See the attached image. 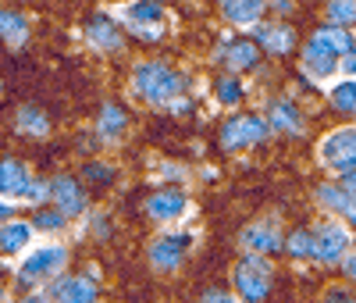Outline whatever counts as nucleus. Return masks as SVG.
Listing matches in <instances>:
<instances>
[{
  "label": "nucleus",
  "instance_id": "nucleus-1",
  "mask_svg": "<svg viewBox=\"0 0 356 303\" xmlns=\"http://www.w3.org/2000/svg\"><path fill=\"white\" fill-rule=\"evenodd\" d=\"M132 89L150 107H171L178 93H182V75L171 65H164V61H143L132 72Z\"/></svg>",
  "mask_w": 356,
  "mask_h": 303
},
{
  "label": "nucleus",
  "instance_id": "nucleus-2",
  "mask_svg": "<svg viewBox=\"0 0 356 303\" xmlns=\"http://www.w3.org/2000/svg\"><path fill=\"white\" fill-rule=\"evenodd\" d=\"M232 289L243 303H264L275 289V267L264 254H243L232 267Z\"/></svg>",
  "mask_w": 356,
  "mask_h": 303
},
{
  "label": "nucleus",
  "instance_id": "nucleus-3",
  "mask_svg": "<svg viewBox=\"0 0 356 303\" xmlns=\"http://www.w3.org/2000/svg\"><path fill=\"white\" fill-rule=\"evenodd\" d=\"M353 232H349V222L342 218H328L314 228V261L321 264H342L349 254H353Z\"/></svg>",
  "mask_w": 356,
  "mask_h": 303
},
{
  "label": "nucleus",
  "instance_id": "nucleus-4",
  "mask_svg": "<svg viewBox=\"0 0 356 303\" xmlns=\"http://www.w3.org/2000/svg\"><path fill=\"white\" fill-rule=\"evenodd\" d=\"M122 18L139 40H146V43L164 40V25H168L164 0H132V4H125Z\"/></svg>",
  "mask_w": 356,
  "mask_h": 303
},
{
  "label": "nucleus",
  "instance_id": "nucleus-5",
  "mask_svg": "<svg viewBox=\"0 0 356 303\" xmlns=\"http://www.w3.org/2000/svg\"><path fill=\"white\" fill-rule=\"evenodd\" d=\"M267 136H271V125H267V118H260V114H232L221 125V146L228 154L246 150V146H260Z\"/></svg>",
  "mask_w": 356,
  "mask_h": 303
},
{
  "label": "nucleus",
  "instance_id": "nucleus-6",
  "mask_svg": "<svg viewBox=\"0 0 356 303\" xmlns=\"http://www.w3.org/2000/svg\"><path fill=\"white\" fill-rule=\"evenodd\" d=\"M65 261H68V250L65 247H40V250H33L25 261H22V267H18V279L25 282V286H40V282H50L54 275H61V267H65Z\"/></svg>",
  "mask_w": 356,
  "mask_h": 303
},
{
  "label": "nucleus",
  "instance_id": "nucleus-7",
  "mask_svg": "<svg viewBox=\"0 0 356 303\" xmlns=\"http://www.w3.org/2000/svg\"><path fill=\"white\" fill-rule=\"evenodd\" d=\"M317 157L328 171H349L356 168V129L346 125V129H335L321 139L317 146Z\"/></svg>",
  "mask_w": 356,
  "mask_h": 303
},
{
  "label": "nucleus",
  "instance_id": "nucleus-8",
  "mask_svg": "<svg viewBox=\"0 0 356 303\" xmlns=\"http://www.w3.org/2000/svg\"><path fill=\"white\" fill-rule=\"evenodd\" d=\"M47 193V186H36L29 168L15 157L0 161V196L4 200H40Z\"/></svg>",
  "mask_w": 356,
  "mask_h": 303
},
{
  "label": "nucleus",
  "instance_id": "nucleus-9",
  "mask_svg": "<svg viewBox=\"0 0 356 303\" xmlns=\"http://www.w3.org/2000/svg\"><path fill=\"white\" fill-rule=\"evenodd\" d=\"M189 247H193V235H189V232H161V235L150 242L146 257H150V267H154V271H175L178 264L186 261Z\"/></svg>",
  "mask_w": 356,
  "mask_h": 303
},
{
  "label": "nucleus",
  "instance_id": "nucleus-10",
  "mask_svg": "<svg viewBox=\"0 0 356 303\" xmlns=\"http://www.w3.org/2000/svg\"><path fill=\"white\" fill-rule=\"evenodd\" d=\"M218 65H225L232 72H253L260 65V43L257 40H246V36L221 43L218 47Z\"/></svg>",
  "mask_w": 356,
  "mask_h": 303
},
{
  "label": "nucleus",
  "instance_id": "nucleus-11",
  "mask_svg": "<svg viewBox=\"0 0 356 303\" xmlns=\"http://www.w3.org/2000/svg\"><path fill=\"white\" fill-rule=\"evenodd\" d=\"M239 239H243V247H246L250 254H264V257L285 250V235H282V228H278L275 222H253V225L243 228Z\"/></svg>",
  "mask_w": 356,
  "mask_h": 303
},
{
  "label": "nucleus",
  "instance_id": "nucleus-12",
  "mask_svg": "<svg viewBox=\"0 0 356 303\" xmlns=\"http://www.w3.org/2000/svg\"><path fill=\"white\" fill-rule=\"evenodd\" d=\"M146 215H150L157 225H175L178 218L189 215V200L178 189H161V193H154L150 200H146Z\"/></svg>",
  "mask_w": 356,
  "mask_h": 303
},
{
  "label": "nucleus",
  "instance_id": "nucleus-13",
  "mask_svg": "<svg viewBox=\"0 0 356 303\" xmlns=\"http://www.w3.org/2000/svg\"><path fill=\"white\" fill-rule=\"evenodd\" d=\"M47 196L54 200V207H61L65 215H82L86 210V193L79 186V178H72V175H57L47 186Z\"/></svg>",
  "mask_w": 356,
  "mask_h": 303
},
{
  "label": "nucleus",
  "instance_id": "nucleus-14",
  "mask_svg": "<svg viewBox=\"0 0 356 303\" xmlns=\"http://www.w3.org/2000/svg\"><path fill=\"white\" fill-rule=\"evenodd\" d=\"M221 18L235 29H257L264 11H267V0H218Z\"/></svg>",
  "mask_w": 356,
  "mask_h": 303
},
{
  "label": "nucleus",
  "instance_id": "nucleus-15",
  "mask_svg": "<svg viewBox=\"0 0 356 303\" xmlns=\"http://www.w3.org/2000/svg\"><path fill=\"white\" fill-rule=\"evenodd\" d=\"M50 296L57 303H97L100 289L89 282V279H82V275H68V279H57L50 286Z\"/></svg>",
  "mask_w": 356,
  "mask_h": 303
},
{
  "label": "nucleus",
  "instance_id": "nucleus-16",
  "mask_svg": "<svg viewBox=\"0 0 356 303\" xmlns=\"http://www.w3.org/2000/svg\"><path fill=\"white\" fill-rule=\"evenodd\" d=\"M86 40L93 43L97 50H118V47H122V33H118L114 18L104 15V11L86 22Z\"/></svg>",
  "mask_w": 356,
  "mask_h": 303
},
{
  "label": "nucleus",
  "instance_id": "nucleus-17",
  "mask_svg": "<svg viewBox=\"0 0 356 303\" xmlns=\"http://www.w3.org/2000/svg\"><path fill=\"white\" fill-rule=\"evenodd\" d=\"M339 68H342V57H335V54H328V50L307 43V50H303V72H307L310 79L324 82V79H332Z\"/></svg>",
  "mask_w": 356,
  "mask_h": 303
},
{
  "label": "nucleus",
  "instance_id": "nucleus-18",
  "mask_svg": "<svg viewBox=\"0 0 356 303\" xmlns=\"http://www.w3.org/2000/svg\"><path fill=\"white\" fill-rule=\"evenodd\" d=\"M310 43L321 47V50H328V54H335V57H346L356 47L353 43V33H349V29H342V25H321V29H314Z\"/></svg>",
  "mask_w": 356,
  "mask_h": 303
},
{
  "label": "nucleus",
  "instance_id": "nucleus-19",
  "mask_svg": "<svg viewBox=\"0 0 356 303\" xmlns=\"http://www.w3.org/2000/svg\"><path fill=\"white\" fill-rule=\"evenodd\" d=\"M253 40H257L260 50H267V54H289L292 43H296V36H292L289 25H257Z\"/></svg>",
  "mask_w": 356,
  "mask_h": 303
},
{
  "label": "nucleus",
  "instance_id": "nucleus-20",
  "mask_svg": "<svg viewBox=\"0 0 356 303\" xmlns=\"http://www.w3.org/2000/svg\"><path fill=\"white\" fill-rule=\"evenodd\" d=\"M314 200H317L324 210H332L335 218H342L346 210L353 207V200H356V196H349V193H346L342 182H324V186H317V189H314Z\"/></svg>",
  "mask_w": 356,
  "mask_h": 303
},
{
  "label": "nucleus",
  "instance_id": "nucleus-21",
  "mask_svg": "<svg viewBox=\"0 0 356 303\" xmlns=\"http://www.w3.org/2000/svg\"><path fill=\"white\" fill-rule=\"evenodd\" d=\"M267 125L275 132H300L303 129V118H300V107L292 100H275L271 111H267Z\"/></svg>",
  "mask_w": 356,
  "mask_h": 303
},
{
  "label": "nucleus",
  "instance_id": "nucleus-22",
  "mask_svg": "<svg viewBox=\"0 0 356 303\" xmlns=\"http://www.w3.org/2000/svg\"><path fill=\"white\" fill-rule=\"evenodd\" d=\"M33 239V225L25 222H0V254H22Z\"/></svg>",
  "mask_w": 356,
  "mask_h": 303
},
{
  "label": "nucleus",
  "instance_id": "nucleus-23",
  "mask_svg": "<svg viewBox=\"0 0 356 303\" xmlns=\"http://www.w3.org/2000/svg\"><path fill=\"white\" fill-rule=\"evenodd\" d=\"M125 125H129V118H125V111L118 107V104H104V111H100V121H97V132H100V139H118L125 132Z\"/></svg>",
  "mask_w": 356,
  "mask_h": 303
},
{
  "label": "nucleus",
  "instance_id": "nucleus-24",
  "mask_svg": "<svg viewBox=\"0 0 356 303\" xmlns=\"http://www.w3.org/2000/svg\"><path fill=\"white\" fill-rule=\"evenodd\" d=\"M0 40H8L11 47H22L29 40V22L18 11H0Z\"/></svg>",
  "mask_w": 356,
  "mask_h": 303
},
{
  "label": "nucleus",
  "instance_id": "nucleus-25",
  "mask_svg": "<svg viewBox=\"0 0 356 303\" xmlns=\"http://www.w3.org/2000/svg\"><path fill=\"white\" fill-rule=\"evenodd\" d=\"M328 100L342 114H356V79H342L328 89Z\"/></svg>",
  "mask_w": 356,
  "mask_h": 303
},
{
  "label": "nucleus",
  "instance_id": "nucleus-26",
  "mask_svg": "<svg viewBox=\"0 0 356 303\" xmlns=\"http://www.w3.org/2000/svg\"><path fill=\"white\" fill-rule=\"evenodd\" d=\"M285 250H289L296 261H314V228H296V232H289Z\"/></svg>",
  "mask_w": 356,
  "mask_h": 303
},
{
  "label": "nucleus",
  "instance_id": "nucleus-27",
  "mask_svg": "<svg viewBox=\"0 0 356 303\" xmlns=\"http://www.w3.org/2000/svg\"><path fill=\"white\" fill-rule=\"evenodd\" d=\"M214 100L221 107H235V104H243V82L235 79V75H221L214 82Z\"/></svg>",
  "mask_w": 356,
  "mask_h": 303
},
{
  "label": "nucleus",
  "instance_id": "nucleus-28",
  "mask_svg": "<svg viewBox=\"0 0 356 303\" xmlns=\"http://www.w3.org/2000/svg\"><path fill=\"white\" fill-rule=\"evenodd\" d=\"M18 129L29 132V136H47L50 132V118L40 107H22L18 111Z\"/></svg>",
  "mask_w": 356,
  "mask_h": 303
},
{
  "label": "nucleus",
  "instance_id": "nucleus-29",
  "mask_svg": "<svg viewBox=\"0 0 356 303\" xmlns=\"http://www.w3.org/2000/svg\"><path fill=\"white\" fill-rule=\"evenodd\" d=\"M328 22L332 25H356V0H328Z\"/></svg>",
  "mask_w": 356,
  "mask_h": 303
},
{
  "label": "nucleus",
  "instance_id": "nucleus-30",
  "mask_svg": "<svg viewBox=\"0 0 356 303\" xmlns=\"http://www.w3.org/2000/svg\"><path fill=\"white\" fill-rule=\"evenodd\" d=\"M65 210L61 207H47V210H40V215H36V222H33V228H43V232H57V228H61L65 225Z\"/></svg>",
  "mask_w": 356,
  "mask_h": 303
},
{
  "label": "nucleus",
  "instance_id": "nucleus-31",
  "mask_svg": "<svg viewBox=\"0 0 356 303\" xmlns=\"http://www.w3.org/2000/svg\"><path fill=\"white\" fill-rule=\"evenodd\" d=\"M82 175H86V178H93V182H111V178H114V168H111V164H97V161H89V164L82 168Z\"/></svg>",
  "mask_w": 356,
  "mask_h": 303
},
{
  "label": "nucleus",
  "instance_id": "nucleus-32",
  "mask_svg": "<svg viewBox=\"0 0 356 303\" xmlns=\"http://www.w3.org/2000/svg\"><path fill=\"white\" fill-rule=\"evenodd\" d=\"M200 303H243L235 293H228V289H207L203 296H200Z\"/></svg>",
  "mask_w": 356,
  "mask_h": 303
},
{
  "label": "nucleus",
  "instance_id": "nucleus-33",
  "mask_svg": "<svg viewBox=\"0 0 356 303\" xmlns=\"http://www.w3.org/2000/svg\"><path fill=\"white\" fill-rule=\"evenodd\" d=\"M342 72H346V79H356V47L342 57Z\"/></svg>",
  "mask_w": 356,
  "mask_h": 303
},
{
  "label": "nucleus",
  "instance_id": "nucleus-34",
  "mask_svg": "<svg viewBox=\"0 0 356 303\" xmlns=\"http://www.w3.org/2000/svg\"><path fill=\"white\" fill-rule=\"evenodd\" d=\"M339 267L346 271V279H349V282L356 286V250H353V254H349V257H346V261H342Z\"/></svg>",
  "mask_w": 356,
  "mask_h": 303
},
{
  "label": "nucleus",
  "instance_id": "nucleus-35",
  "mask_svg": "<svg viewBox=\"0 0 356 303\" xmlns=\"http://www.w3.org/2000/svg\"><path fill=\"white\" fill-rule=\"evenodd\" d=\"M342 186H346V193H349V196H356V168L342 171Z\"/></svg>",
  "mask_w": 356,
  "mask_h": 303
},
{
  "label": "nucleus",
  "instance_id": "nucleus-36",
  "mask_svg": "<svg viewBox=\"0 0 356 303\" xmlns=\"http://www.w3.org/2000/svg\"><path fill=\"white\" fill-rule=\"evenodd\" d=\"M267 8H275V11H292V0H267Z\"/></svg>",
  "mask_w": 356,
  "mask_h": 303
},
{
  "label": "nucleus",
  "instance_id": "nucleus-37",
  "mask_svg": "<svg viewBox=\"0 0 356 303\" xmlns=\"http://www.w3.org/2000/svg\"><path fill=\"white\" fill-rule=\"evenodd\" d=\"M22 303H50L47 296H29V300H22Z\"/></svg>",
  "mask_w": 356,
  "mask_h": 303
},
{
  "label": "nucleus",
  "instance_id": "nucleus-38",
  "mask_svg": "<svg viewBox=\"0 0 356 303\" xmlns=\"http://www.w3.org/2000/svg\"><path fill=\"white\" fill-rule=\"evenodd\" d=\"M328 303H346V296H335V293H332V296H328Z\"/></svg>",
  "mask_w": 356,
  "mask_h": 303
},
{
  "label": "nucleus",
  "instance_id": "nucleus-39",
  "mask_svg": "<svg viewBox=\"0 0 356 303\" xmlns=\"http://www.w3.org/2000/svg\"><path fill=\"white\" fill-rule=\"evenodd\" d=\"M8 218V203H0V222H4Z\"/></svg>",
  "mask_w": 356,
  "mask_h": 303
},
{
  "label": "nucleus",
  "instance_id": "nucleus-40",
  "mask_svg": "<svg viewBox=\"0 0 356 303\" xmlns=\"http://www.w3.org/2000/svg\"><path fill=\"white\" fill-rule=\"evenodd\" d=\"M346 303H356V300H346Z\"/></svg>",
  "mask_w": 356,
  "mask_h": 303
},
{
  "label": "nucleus",
  "instance_id": "nucleus-41",
  "mask_svg": "<svg viewBox=\"0 0 356 303\" xmlns=\"http://www.w3.org/2000/svg\"><path fill=\"white\" fill-rule=\"evenodd\" d=\"M353 250H356V242H353Z\"/></svg>",
  "mask_w": 356,
  "mask_h": 303
}]
</instances>
